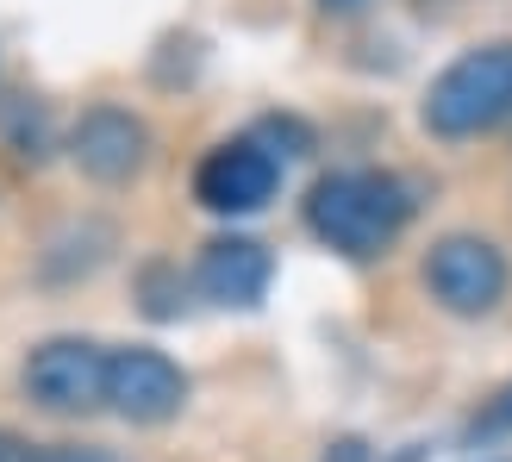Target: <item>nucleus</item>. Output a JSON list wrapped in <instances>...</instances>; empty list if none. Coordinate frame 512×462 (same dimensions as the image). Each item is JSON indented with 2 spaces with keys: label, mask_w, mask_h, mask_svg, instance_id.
<instances>
[{
  "label": "nucleus",
  "mask_w": 512,
  "mask_h": 462,
  "mask_svg": "<svg viewBox=\"0 0 512 462\" xmlns=\"http://www.w3.org/2000/svg\"><path fill=\"white\" fill-rule=\"evenodd\" d=\"M69 163L82 169L88 182H100V188L132 182V175L150 163V125L132 107L100 100V107H88L82 119L69 125Z\"/></svg>",
  "instance_id": "nucleus-7"
},
{
  "label": "nucleus",
  "mask_w": 512,
  "mask_h": 462,
  "mask_svg": "<svg viewBox=\"0 0 512 462\" xmlns=\"http://www.w3.org/2000/svg\"><path fill=\"white\" fill-rule=\"evenodd\" d=\"M281 188V157L256 138H225L194 163V200L213 219H250Z\"/></svg>",
  "instance_id": "nucleus-5"
},
{
  "label": "nucleus",
  "mask_w": 512,
  "mask_h": 462,
  "mask_svg": "<svg viewBox=\"0 0 512 462\" xmlns=\"http://www.w3.org/2000/svg\"><path fill=\"white\" fill-rule=\"evenodd\" d=\"M369 0H319V13H331V19H356Z\"/></svg>",
  "instance_id": "nucleus-14"
},
{
  "label": "nucleus",
  "mask_w": 512,
  "mask_h": 462,
  "mask_svg": "<svg viewBox=\"0 0 512 462\" xmlns=\"http://www.w3.org/2000/svg\"><path fill=\"white\" fill-rule=\"evenodd\" d=\"M188 406V375L157 344H119L107 356V413L125 425H169Z\"/></svg>",
  "instance_id": "nucleus-6"
},
{
  "label": "nucleus",
  "mask_w": 512,
  "mask_h": 462,
  "mask_svg": "<svg viewBox=\"0 0 512 462\" xmlns=\"http://www.w3.org/2000/svg\"><path fill=\"white\" fill-rule=\"evenodd\" d=\"M419 119L431 138L463 144L481 132H500L512 119V38L469 44L463 57H450L419 100Z\"/></svg>",
  "instance_id": "nucleus-2"
},
{
  "label": "nucleus",
  "mask_w": 512,
  "mask_h": 462,
  "mask_svg": "<svg viewBox=\"0 0 512 462\" xmlns=\"http://www.w3.org/2000/svg\"><path fill=\"white\" fill-rule=\"evenodd\" d=\"M256 144H269L275 157H306L313 132H306L300 119H263V125H256Z\"/></svg>",
  "instance_id": "nucleus-10"
},
{
  "label": "nucleus",
  "mask_w": 512,
  "mask_h": 462,
  "mask_svg": "<svg viewBox=\"0 0 512 462\" xmlns=\"http://www.w3.org/2000/svg\"><path fill=\"white\" fill-rule=\"evenodd\" d=\"M469 438L481 444V438H512V381L494 394V400H481V413L469 419Z\"/></svg>",
  "instance_id": "nucleus-9"
},
{
  "label": "nucleus",
  "mask_w": 512,
  "mask_h": 462,
  "mask_svg": "<svg viewBox=\"0 0 512 462\" xmlns=\"http://www.w3.org/2000/svg\"><path fill=\"white\" fill-rule=\"evenodd\" d=\"M107 344L94 338H44L25 350V369H19V388L38 413H57V419H82L107 406Z\"/></svg>",
  "instance_id": "nucleus-4"
},
{
  "label": "nucleus",
  "mask_w": 512,
  "mask_h": 462,
  "mask_svg": "<svg viewBox=\"0 0 512 462\" xmlns=\"http://www.w3.org/2000/svg\"><path fill=\"white\" fill-rule=\"evenodd\" d=\"M269 281H275V256L256 238H244V231L213 238L207 250H200V263H194V288L213 306H263Z\"/></svg>",
  "instance_id": "nucleus-8"
},
{
  "label": "nucleus",
  "mask_w": 512,
  "mask_h": 462,
  "mask_svg": "<svg viewBox=\"0 0 512 462\" xmlns=\"http://www.w3.org/2000/svg\"><path fill=\"white\" fill-rule=\"evenodd\" d=\"M406 219H413V188L388 169H331L306 188V231L350 263L381 256Z\"/></svg>",
  "instance_id": "nucleus-1"
},
{
  "label": "nucleus",
  "mask_w": 512,
  "mask_h": 462,
  "mask_svg": "<svg viewBox=\"0 0 512 462\" xmlns=\"http://www.w3.org/2000/svg\"><path fill=\"white\" fill-rule=\"evenodd\" d=\"M506 288H512V263L481 231H444V238L425 250V294L438 300L450 319L494 313L506 300Z\"/></svg>",
  "instance_id": "nucleus-3"
},
{
  "label": "nucleus",
  "mask_w": 512,
  "mask_h": 462,
  "mask_svg": "<svg viewBox=\"0 0 512 462\" xmlns=\"http://www.w3.org/2000/svg\"><path fill=\"white\" fill-rule=\"evenodd\" d=\"M319 462H369V444L363 438H331Z\"/></svg>",
  "instance_id": "nucleus-12"
},
{
  "label": "nucleus",
  "mask_w": 512,
  "mask_h": 462,
  "mask_svg": "<svg viewBox=\"0 0 512 462\" xmlns=\"http://www.w3.org/2000/svg\"><path fill=\"white\" fill-rule=\"evenodd\" d=\"M32 462H113L107 450H82V444H38Z\"/></svg>",
  "instance_id": "nucleus-11"
},
{
  "label": "nucleus",
  "mask_w": 512,
  "mask_h": 462,
  "mask_svg": "<svg viewBox=\"0 0 512 462\" xmlns=\"http://www.w3.org/2000/svg\"><path fill=\"white\" fill-rule=\"evenodd\" d=\"M32 450L38 444H25L19 431H0V462H32Z\"/></svg>",
  "instance_id": "nucleus-13"
}]
</instances>
